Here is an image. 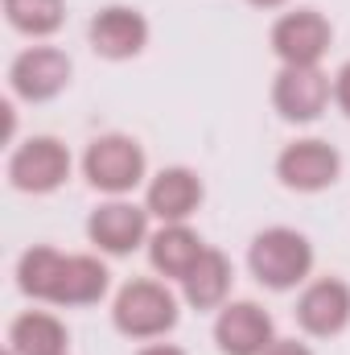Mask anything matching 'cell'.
<instances>
[{
    "mask_svg": "<svg viewBox=\"0 0 350 355\" xmlns=\"http://www.w3.org/2000/svg\"><path fill=\"white\" fill-rule=\"evenodd\" d=\"M17 289L33 302L62 306V310L99 306L111 289V272L99 257H87V252L66 257L50 244H33L17 261Z\"/></svg>",
    "mask_w": 350,
    "mask_h": 355,
    "instance_id": "1",
    "label": "cell"
},
{
    "mask_svg": "<svg viewBox=\"0 0 350 355\" xmlns=\"http://www.w3.org/2000/svg\"><path fill=\"white\" fill-rule=\"evenodd\" d=\"M177 318H181V302L165 281L132 277L111 297V327L124 339H136V343L165 339L177 327Z\"/></svg>",
    "mask_w": 350,
    "mask_h": 355,
    "instance_id": "2",
    "label": "cell"
},
{
    "mask_svg": "<svg viewBox=\"0 0 350 355\" xmlns=\"http://www.w3.org/2000/svg\"><path fill=\"white\" fill-rule=\"evenodd\" d=\"M248 268L272 293H288L309 281L313 272V244L297 227H264L248 248Z\"/></svg>",
    "mask_w": 350,
    "mask_h": 355,
    "instance_id": "3",
    "label": "cell"
},
{
    "mask_svg": "<svg viewBox=\"0 0 350 355\" xmlns=\"http://www.w3.org/2000/svg\"><path fill=\"white\" fill-rule=\"evenodd\" d=\"M83 178H87L91 190H99V194H111V198L132 194L149 178L145 145L136 137H124V132L95 137L87 145V153H83Z\"/></svg>",
    "mask_w": 350,
    "mask_h": 355,
    "instance_id": "4",
    "label": "cell"
},
{
    "mask_svg": "<svg viewBox=\"0 0 350 355\" xmlns=\"http://www.w3.org/2000/svg\"><path fill=\"white\" fill-rule=\"evenodd\" d=\"M268 46L280 58V67H322V58L334 46V25L317 8H293L276 17Z\"/></svg>",
    "mask_w": 350,
    "mask_h": 355,
    "instance_id": "5",
    "label": "cell"
},
{
    "mask_svg": "<svg viewBox=\"0 0 350 355\" xmlns=\"http://www.w3.org/2000/svg\"><path fill=\"white\" fill-rule=\"evenodd\" d=\"M71 149L58 137H29L8 153V186L21 194H54L71 178Z\"/></svg>",
    "mask_w": 350,
    "mask_h": 355,
    "instance_id": "6",
    "label": "cell"
},
{
    "mask_svg": "<svg viewBox=\"0 0 350 355\" xmlns=\"http://www.w3.org/2000/svg\"><path fill=\"white\" fill-rule=\"evenodd\" d=\"M75 62L58 46H29L8 62V91L21 103H50L71 87Z\"/></svg>",
    "mask_w": 350,
    "mask_h": 355,
    "instance_id": "7",
    "label": "cell"
},
{
    "mask_svg": "<svg viewBox=\"0 0 350 355\" xmlns=\"http://www.w3.org/2000/svg\"><path fill=\"white\" fill-rule=\"evenodd\" d=\"M276 178L293 194H322L342 178V153L322 137H301V141L280 149Z\"/></svg>",
    "mask_w": 350,
    "mask_h": 355,
    "instance_id": "8",
    "label": "cell"
},
{
    "mask_svg": "<svg viewBox=\"0 0 350 355\" xmlns=\"http://www.w3.org/2000/svg\"><path fill=\"white\" fill-rule=\"evenodd\" d=\"M334 99V79L322 67H280L272 79V107L288 124H313Z\"/></svg>",
    "mask_w": 350,
    "mask_h": 355,
    "instance_id": "9",
    "label": "cell"
},
{
    "mask_svg": "<svg viewBox=\"0 0 350 355\" xmlns=\"http://www.w3.org/2000/svg\"><path fill=\"white\" fill-rule=\"evenodd\" d=\"M149 219L153 215L128 198L99 202L87 219V240L103 257H132L136 248H149Z\"/></svg>",
    "mask_w": 350,
    "mask_h": 355,
    "instance_id": "10",
    "label": "cell"
},
{
    "mask_svg": "<svg viewBox=\"0 0 350 355\" xmlns=\"http://www.w3.org/2000/svg\"><path fill=\"white\" fill-rule=\"evenodd\" d=\"M87 42L99 58L128 62V58L145 54V46H149V17L132 4H107L91 17Z\"/></svg>",
    "mask_w": 350,
    "mask_h": 355,
    "instance_id": "11",
    "label": "cell"
},
{
    "mask_svg": "<svg viewBox=\"0 0 350 355\" xmlns=\"http://www.w3.org/2000/svg\"><path fill=\"white\" fill-rule=\"evenodd\" d=\"M276 343V322L260 302H227L214 314V347L219 355H264Z\"/></svg>",
    "mask_w": 350,
    "mask_h": 355,
    "instance_id": "12",
    "label": "cell"
},
{
    "mask_svg": "<svg viewBox=\"0 0 350 355\" xmlns=\"http://www.w3.org/2000/svg\"><path fill=\"white\" fill-rule=\"evenodd\" d=\"M297 327L309 339H334L350 327V285L342 277H317L297 297Z\"/></svg>",
    "mask_w": 350,
    "mask_h": 355,
    "instance_id": "13",
    "label": "cell"
},
{
    "mask_svg": "<svg viewBox=\"0 0 350 355\" xmlns=\"http://www.w3.org/2000/svg\"><path fill=\"white\" fill-rule=\"evenodd\" d=\"M202 198H206V186L190 166H165L145 186V211L161 223H190Z\"/></svg>",
    "mask_w": 350,
    "mask_h": 355,
    "instance_id": "14",
    "label": "cell"
},
{
    "mask_svg": "<svg viewBox=\"0 0 350 355\" xmlns=\"http://www.w3.org/2000/svg\"><path fill=\"white\" fill-rule=\"evenodd\" d=\"M231 281H235V268L227 261V252H219V248H206L202 257H198V265L185 272V281H181V302L190 306V310H223L227 306V297H231Z\"/></svg>",
    "mask_w": 350,
    "mask_h": 355,
    "instance_id": "15",
    "label": "cell"
},
{
    "mask_svg": "<svg viewBox=\"0 0 350 355\" xmlns=\"http://www.w3.org/2000/svg\"><path fill=\"white\" fill-rule=\"evenodd\" d=\"M206 252L202 236L190 227V223H161L153 236H149V265L153 272L169 277V281H185V272L198 265V257Z\"/></svg>",
    "mask_w": 350,
    "mask_h": 355,
    "instance_id": "16",
    "label": "cell"
},
{
    "mask_svg": "<svg viewBox=\"0 0 350 355\" xmlns=\"http://www.w3.org/2000/svg\"><path fill=\"white\" fill-rule=\"evenodd\" d=\"M71 347V331L50 310H25L8 322V355H62Z\"/></svg>",
    "mask_w": 350,
    "mask_h": 355,
    "instance_id": "17",
    "label": "cell"
},
{
    "mask_svg": "<svg viewBox=\"0 0 350 355\" xmlns=\"http://www.w3.org/2000/svg\"><path fill=\"white\" fill-rule=\"evenodd\" d=\"M4 21L21 37H54L66 25V0H0Z\"/></svg>",
    "mask_w": 350,
    "mask_h": 355,
    "instance_id": "18",
    "label": "cell"
},
{
    "mask_svg": "<svg viewBox=\"0 0 350 355\" xmlns=\"http://www.w3.org/2000/svg\"><path fill=\"white\" fill-rule=\"evenodd\" d=\"M334 103L347 112V120H350V62H342L338 75H334Z\"/></svg>",
    "mask_w": 350,
    "mask_h": 355,
    "instance_id": "19",
    "label": "cell"
},
{
    "mask_svg": "<svg viewBox=\"0 0 350 355\" xmlns=\"http://www.w3.org/2000/svg\"><path fill=\"white\" fill-rule=\"evenodd\" d=\"M264 355H313V352H309L305 343H297V339H276Z\"/></svg>",
    "mask_w": 350,
    "mask_h": 355,
    "instance_id": "20",
    "label": "cell"
},
{
    "mask_svg": "<svg viewBox=\"0 0 350 355\" xmlns=\"http://www.w3.org/2000/svg\"><path fill=\"white\" fill-rule=\"evenodd\" d=\"M136 355H185V347H177V343H145Z\"/></svg>",
    "mask_w": 350,
    "mask_h": 355,
    "instance_id": "21",
    "label": "cell"
},
{
    "mask_svg": "<svg viewBox=\"0 0 350 355\" xmlns=\"http://www.w3.org/2000/svg\"><path fill=\"white\" fill-rule=\"evenodd\" d=\"M252 8H264V12H272V8H284L288 0H248Z\"/></svg>",
    "mask_w": 350,
    "mask_h": 355,
    "instance_id": "22",
    "label": "cell"
},
{
    "mask_svg": "<svg viewBox=\"0 0 350 355\" xmlns=\"http://www.w3.org/2000/svg\"><path fill=\"white\" fill-rule=\"evenodd\" d=\"M62 355H71V352H62Z\"/></svg>",
    "mask_w": 350,
    "mask_h": 355,
    "instance_id": "23",
    "label": "cell"
}]
</instances>
